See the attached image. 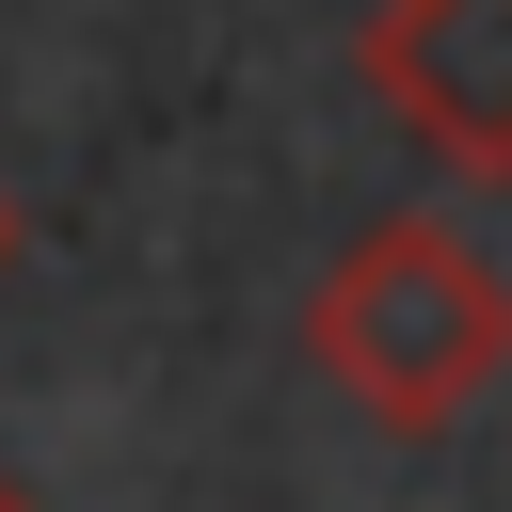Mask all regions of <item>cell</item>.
Listing matches in <instances>:
<instances>
[{"mask_svg":"<svg viewBox=\"0 0 512 512\" xmlns=\"http://www.w3.org/2000/svg\"><path fill=\"white\" fill-rule=\"evenodd\" d=\"M368 96L480 192H512V0H384L368 16Z\"/></svg>","mask_w":512,"mask_h":512,"instance_id":"obj_2","label":"cell"},{"mask_svg":"<svg viewBox=\"0 0 512 512\" xmlns=\"http://www.w3.org/2000/svg\"><path fill=\"white\" fill-rule=\"evenodd\" d=\"M0 272H16V208H0Z\"/></svg>","mask_w":512,"mask_h":512,"instance_id":"obj_4","label":"cell"},{"mask_svg":"<svg viewBox=\"0 0 512 512\" xmlns=\"http://www.w3.org/2000/svg\"><path fill=\"white\" fill-rule=\"evenodd\" d=\"M0 512H48V496H32V480H0Z\"/></svg>","mask_w":512,"mask_h":512,"instance_id":"obj_3","label":"cell"},{"mask_svg":"<svg viewBox=\"0 0 512 512\" xmlns=\"http://www.w3.org/2000/svg\"><path fill=\"white\" fill-rule=\"evenodd\" d=\"M304 352L320 384L368 416V432H464L496 384H512V272L432 224V208H384L336 240V272L304 288Z\"/></svg>","mask_w":512,"mask_h":512,"instance_id":"obj_1","label":"cell"}]
</instances>
